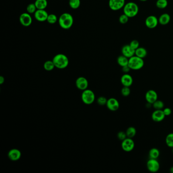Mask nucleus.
I'll list each match as a JSON object with an SVG mask.
<instances>
[{
    "label": "nucleus",
    "mask_w": 173,
    "mask_h": 173,
    "mask_svg": "<svg viewBox=\"0 0 173 173\" xmlns=\"http://www.w3.org/2000/svg\"><path fill=\"white\" fill-rule=\"evenodd\" d=\"M170 15L167 13H163L159 16L158 22L162 25H167L170 21Z\"/></svg>",
    "instance_id": "6ab92c4d"
},
{
    "label": "nucleus",
    "mask_w": 173,
    "mask_h": 173,
    "mask_svg": "<svg viewBox=\"0 0 173 173\" xmlns=\"http://www.w3.org/2000/svg\"><path fill=\"white\" fill-rule=\"evenodd\" d=\"M166 143L170 148L173 147V133H170L166 138Z\"/></svg>",
    "instance_id": "cd10ccee"
},
{
    "label": "nucleus",
    "mask_w": 173,
    "mask_h": 173,
    "mask_svg": "<svg viewBox=\"0 0 173 173\" xmlns=\"http://www.w3.org/2000/svg\"><path fill=\"white\" fill-rule=\"evenodd\" d=\"M106 106L109 110L111 111H116L119 108L120 104L117 99L111 97L107 100Z\"/></svg>",
    "instance_id": "f8f14e48"
},
{
    "label": "nucleus",
    "mask_w": 173,
    "mask_h": 173,
    "mask_svg": "<svg viewBox=\"0 0 173 173\" xmlns=\"http://www.w3.org/2000/svg\"><path fill=\"white\" fill-rule=\"evenodd\" d=\"M158 18L154 15L149 16L147 17L145 20V25L149 28H155L158 26Z\"/></svg>",
    "instance_id": "ddd939ff"
},
{
    "label": "nucleus",
    "mask_w": 173,
    "mask_h": 173,
    "mask_svg": "<svg viewBox=\"0 0 173 173\" xmlns=\"http://www.w3.org/2000/svg\"><path fill=\"white\" fill-rule=\"evenodd\" d=\"M146 166L149 172L156 173L160 169V164L157 159L149 158L146 163Z\"/></svg>",
    "instance_id": "423d86ee"
},
{
    "label": "nucleus",
    "mask_w": 173,
    "mask_h": 173,
    "mask_svg": "<svg viewBox=\"0 0 173 173\" xmlns=\"http://www.w3.org/2000/svg\"><path fill=\"white\" fill-rule=\"evenodd\" d=\"M128 66L131 70H139L143 67L144 62L143 58L135 55L129 58Z\"/></svg>",
    "instance_id": "20e7f679"
},
{
    "label": "nucleus",
    "mask_w": 173,
    "mask_h": 173,
    "mask_svg": "<svg viewBox=\"0 0 173 173\" xmlns=\"http://www.w3.org/2000/svg\"><path fill=\"white\" fill-rule=\"evenodd\" d=\"M131 70V68H130V67L128 66V65L122 67V71L125 74L128 73Z\"/></svg>",
    "instance_id": "4c0bfd02"
},
{
    "label": "nucleus",
    "mask_w": 173,
    "mask_h": 173,
    "mask_svg": "<svg viewBox=\"0 0 173 173\" xmlns=\"http://www.w3.org/2000/svg\"><path fill=\"white\" fill-rule=\"evenodd\" d=\"M52 61L55 65V68L64 69L68 66L69 59L68 57L63 54H59L54 56Z\"/></svg>",
    "instance_id": "f03ea898"
},
{
    "label": "nucleus",
    "mask_w": 173,
    "mask_h": 173,
    "mask_svg": "<svg viewBox=\"0 0 173 173\" xmlns=\"http://www.w3.org/2000/svg\"><path fill=\"white\" fill-rule=\"evenodd\" d=\"M136 134V130L135 128L133 127H130L128 128L126 131V134H127L128 138H132L135 136Z\"/></svg>",
    "instance_id": "393cba45"
},
{
    "label": "nucleus",
    "mask_w": 173,
    "mask_h": 173,
    "mask_svg": "<svg viewBox=\"0 0 173 173\" xmlns=\"http://www.w3.org/2000/svg\"><path fill=\"white\" fill-rule=\"evenodd\" d=\"M35 19L39 22H44L47 21L48 17V13L45 9H37L34 13Z\"/></svg>",
    "instance_id": "9b49d317"
},
{
    "label": "nucleus",
    "mask_w": 173,
    "mask_h": 173,
    "mask_svg": "<svg viewBox=\"0 0 173 173\" xmlns=\"http://www.w3.org/2000/svg\"><path fill=\"white\" fill-rule=\"evenodd\" d=\"M153 107L155 110H162L165 107V104L161 100H156L152 104Z\"/></svg>",
    "instance_id": "a878e982"
},
{
    "label": "nucleus",
    "mask_w": 173,
    "mask_h": 173,
    "mask_svg": "<svg viewBox=\"0 0 173 173\" xmlns=\"http://www.w3.org/2000/svg\"><path fill=\"white\" fill-rule=\"evenodd\" d=\"M121 52L123 55L128 58L135 55V50L132 48L130 45H125L123 46Z\"/></svg>",
    "instance_id": "f3484780"
},
{
    "label": "nucleus",
    "mask_w": 173,
    "mask_h": 173,
    "mask_svg": "<svg viewBox=\"0 0 173 173\" xmlns=\"http://www.w3.org/2000/svg\"><path fill=\"white\" fill-rule=\"evenodd\" d=\"M37 8L35 3H31L27 6V11L29 14H34L37 11Z\"/></svg>",
    "instance_id": "c756f323"
},
{
    "label": "nucleus",
    "mask_w": 173,
    "mask_h": 173,
    "mask_svg": "<svg viewBox=\"0 0 173 173\" xmlns=\"http://www.w3.org/2000/svg\"><path fill=\"white\" fill-rule=\"evenodd\" d=\"M167 5L168 2L167 0H158L156 3V7L161 9L166 8L167 7Z\"/></svg>",
    "instance_id": "c85d7f7f"
},
{
    "label": "nucleus",
    "mask_w": 173,
    "mask_h": 173,
    "mask_svg": "<svg viewBox=\"0 0 173 173\" xmlns=\"http://www.w3.org/2000/svg\"><path fill=\"white\" fill-rule=\"evenodd\" d=\"M170 171L171 173H173V167H171L170 169Z\"/></svg>",
    "instance_id": "ea45409f"
},
{
    "label": "nucleus",
    "mask_w": 173,
    "mask_h": 173,
    "mask_svg": "<svg viewBox=\"0 0 173 173\" xmlns=\"http://www.w3.org/2000/svg\"><path fill=\"white\" fill-rule=\"evenodd\" d=\"M58 19L56 15L54 14H48L47 21L50 24H54L58 21Z\"/></svg>",
    "instance_id": "7c9ffc66"
},
{
    "label": "nucleus",
    "mask_w": 173,
    "mask_h": 173,
    "mask_svg": "<svg viewBox=\"0 0 173 173\" xmlns=\"http://www.w3.org/2000/svg\"><path fill=\"white\" fill-rule=\"evenodd\" d=\"M5 82V78L3 76L0 77V84H3V83Z\"/></svg>",
    "instance_id": "58836bf2"
},
{
    "label": "nucleus",
    "mask_w": 173,
    "mask_h": 173,
    "mask_svg": "<svg viewBox=\"0 0 173 173\" xmlns=\"http://www.w3.org/2000/svg\"><path fill=\"white\" fill-rule=\"evenodd\" d=\"M140 1H141L142 2H145V1H147V0H140Z\"/></svg>",
    "instance_id": "a19ab883"
},
{
    "label": "nucleus",
    "mask_w": 173,
    "mask_h": 173,
    "mask_svg": "<svg viewBox=\"0 0 173 173\" xmlns=\"http://www.w3.org/2000/svg\"><path fill=\"white\" fill-rule=\"evenodd\" d=\"M128 19H129V17L124 13L120 16L119 18V21L121 24H127L128 22Z\"/></svg>",
    "instance_id": "473e14b6"
},
{
    "label": "nucleus",
    "mask_w": 173,
    "mask_h": 173,
    "mask_svg": "<svg viewBox=\"0 0 173 173\" xmlns=\"http://www.w3.org/2000/svg\"><path fill=\"white\" fill-rule=\"evenodd\" d=\"M121 94L123 97H128L131 93V89H130V87L123 86L121 89Z\"/></svg>",
    "instance_id": "2f4dec72"
},
{
    "label": "nucleus",
    "mask_w": 173,
    "mask_h": 173,
    "mask_svg": "<svg viewBox=\"0 0 173 173\" xmlns=\"http://www.w3.org/2000/svg\"><path fill=\"white\" fill-rule=\"evenodd\" d=\"M120 81L123 86L130 87L133 83V78L131 75L124 74L121 76Z\"/></svg>",
    "instance_id": "a211bd4d"
},
{
    "label": "nucleus",
    "mask_w": 173,
    "mask_h": 173,
    "mask_svg": "<svg viewBox=\"0 0 173 173\" xmlns=\"http://www.w3.org/2000/svg\"><path fill=\"white\" fill-rule=\"evenodd\" d=\"M75 84L78 89L83 91L87 89L89 87V81L86 78L79 77L76 79Z\"/></svg>",
    "instance_id": "9d476101"
},
{
    "label": "nucleus",
    "mask_w": 173,
    "mask_h": 173,
    "mask_svg": "<svg viewBox=\"0 0 173 173\" xmlns=\"http://www.w3.org/2000/svg\"><path fill=\"white\" fill-rule=\"evenodd\" d=\"M139 45L140 44L139 41H137L136 40H134L131 41L130 44V45L131 46V47L133 48L135 50L137 48L139 47Z\"/></svg>",
    "instance_id": "c9c22d12"
},
{
    "label": "nucleus",
    "mask_w": 173,
    "mask_h": 173,
    "mask_svg": "<svg viewBox=\"0 0 173 173\" xmlns=\"http://www.w3.org/2000/svg\"><path fill=\"white\" fill-rule=\"evenodd\" d=\"M34 3L37 9H45L48 5L47 0H36Z\"/></svg>",
    "instance_id": "412c9836"
},
{
    "label": "nucleus",
    "mask_w": 173,
    "mask_h": 173,
    "mask_svg": "<svg viewBox=\"0 0 173 173\" xmlns=\"http://www.w3.org/2000/svg\"><path fill=\"white\" fill-rule=\"evenodd\" d=\"M162 110L166 116H169L172 113V110L170 108H165Z\"/></svg>",
    "instance_id": "e433bc0d"
},
{
    "label": "nucleus",
    "mask_w": 173,
    "mask_h": 173,
    "mask_svg": "<svg viewBox=\"0 0 173 173\" xmlns=\"http://www.w3.org/2000/svg\"><path fill=\"white\" fill-rule=\"evenodd\" d=\"M58 22L62 28L64 30H69L73 25V17L69 13H63L59 16Z\"/></svg>",
    "instance_id": "f257e3e1"
},
{
    "label": "nucleus",
    "mask_w": 173,
    "mask_h": 173,
    "mask_svg": "<svg viewBox=\"0 0 173 173\" xmlns=\"http://www.w3.org/2000/svg\"><path fill=\"white\" fill-rule=\"evenodd\" d=\"M107 100H108L105 97L101 96L100 97H98L97 100V103L100 106L106 105Z\"/></svg>",
    "instance_id": "72a5a7b5"
},
{
    "label": "nucleus",
    "mask_w": 173,
    "mask_h": 173,
    "mask_svg": "<svg viewBox=\"0 0 173 173\" xmlns=\"http://www.w3.org/2000/svg\"><path fill=\"white\" fill-rule=\"evenodd\" d=\"M125 0H109V6L113 11H118L123 8Z\"/></svg>",
    "instance_id": "6e6552de"
},
{
    "label": "nucleus",
    "mask_w": 173,
    "mask_h": 173,
    "mask_svg": "<svg viewBox=\"0 0 173 173\" xmlns=\"http://www.w3.org/2000/svg\"><path fill=\"white\" fill-rule=\"evenodd\" d=\"M128 60H129V58H127L126 56L123 55H120V56H118V58H117V63L120 66L123 67L126 66L128 65Z\"/></svg>",
    "instance_id": "aec40b11"
},
{
    "label": "nucleus",
    "mask_w": 173,
    "mask_h": 173,
    "mask_svg": "<svg viewBox=\"0 0 173 173\" xmlns=\"http://www.w3.org/2000/svg\"><path fill=\"white\" fill-rule=\"evenodd\" d=\"M145 99L147 102L152 104L158 100V94L155 90L150 89L146 92L145 94Z\"/></svg>",
    "instance_id": "4468645a"
},
{
    "label": "nucleus",
    "mask_w": 173,
    "mask_h": 173,
    "mask_svg": "<svg viewBox=\"0 0 173 173\" xmlns=\"http://www.w3.org/2000/svg\"><path fill=\"white\" fill-rule=\"evenodd\" d=\"M117 138L120 141H123L124 140L127 138L126 132H124L123 131H120L119 132H118L117 134Z\"/></svg>",
    "instance_id": "f704fd0d"
},
{
    "label": "nucleus",
    "mask_w": 173,
    "mask_h": 173,
    "mask_svg": "<svg viewBox=\"0 0 173 173\" xmlns=\"http://www.w3.org/2000/svg\"><path fill=\"white\" fill-rule=\"evenodd\" d=\"M166 117L162 110H155L152 113L151 118L155 122L159 123L164 120Z\"/></svg>",
    "instance_id": "dca6fc26"
},
{
    "label": "nucleus",
    "mask_w": 173,
    "mask_h": 173,
    "mask_svg": "<svg viewBox=\"0 0 173 173\" xmlns=\"http://www.w3.org/2000/svg\"><path fill=\"white\" fill-rule=\"evenodd\" d=\"M69 4L71 8L77 9L80 6V0H69Z\"/></svg>",
    "instance_id": "bb28decb"
},
{
    "label": "nucleus",
    "mask_w": 173,
    "mask_h": 173,
    "mask_svg": "<svg viewBox=\"0 0 173 173\" xmlns=\"http://www.w3.org/2000/svg\"><path fill=\"white\" fill-rule=\"evenodd\" d=\"M123 12L129 18L135 17L139 12V7L136 3L128 2L123 7Z\"/></svg>",
    "instance_id": "7ed1b4c3"
},
{
    "label": "nucleus",
    "mask_w": 173,
    "mask_h": 173,
    "mask_svg": "<svg viewBox=\"0 0 173 173\" xmlns=\"http://www.w3.org/2000/svg\"><path fill=\"white\" fill-rule=\"evenodd\" d=\"M44 69L47 71L53 70L55 68V65L52 61H47L44 63L43 65Z\"/></svg>",
    "instance_id": "b1692460"
},
{
    "label": "nucleus",
    "mask_w": 173,
    "mask_h": 173,
    "mask_svg": "<svg viewBox=\"0 0 173 173\" xmlns=\"http://www.w3.org/2000/svg\"><path fill=\"white\" fill-rule=\"evenodd\" d=\"M160 155V152L158 148H152L149 150V158L158 159Z\"/></svg>",
    "instance_id": "5701e85b"
},
{
    "label": "nucleus",
    "mask_w": 173,
    "mask_h": 173,
    "mask_svg": "<svg viewBox=\"0 0 173 173\" xmlns=\"http://www.w3.org/2000/svg\"><path fill=\"white\" fill-rule=\"evenodd\" d=\"M96 96L93 90L86 89L83 90L81 94L82 101L85 104L91 105L94 102Z\"/></svg>",
    "instance_id": "39448f33"
},
{
    "label": "nucleus",
    "mask_w": 173,
    "mask_h": 173,
    "mask_svg": "<svg viewBox=\"0 0 173 173\" xmlns=\"http://www.w3.org/2000/svg\"><path fill=\"white\" fill-rule=\"evenodd\" d=\"M19 22L24 27H28L32 24V17L31 14L28 12L23 13L19 16Z\"/></svg>",
    "instance_id": "1a4fd4ad"
},
{
    "label": "nucleus",
    "mask_w": 173,
    "mask_h": 173,
    "mask_svg": "<svg viewBox=\"0 0 173 173\" xmlns=\"http://www.w3.org/2000/svg\"><path fill=\"white\" fill-rule=\"evenodd\" d=\"M172 152H173V148H172Z\"/></svg>",
    "instance_id": "79ce46f5"
},
{
    "label": "nucleus",
    "mask_w": 173,
    "mask_h": 173,
    "mask_svg": "<svg viewBox=\"0 0 173 173\" xmlns=\"http://www.w3.org/2000/svg\"><path fill=\"white\" fill-rule=\"evenodd\" d=\"M21 156V151L16 148L11 149L8 153V157L12 161H19Z\"/></svg>",
    "instance_id": "2eb2a0df"
},
{
    "label": "nucleus",
    "mask_w": 173,
    "mask_h": 173,
    "mask_svg": "<svg viewBox=\"0 0 173 173\" xmlns=\"http://www.w3.org/2000/svg\"><path fill=\"white\" fill-rule=\"evenodd\" d=\"M147 55V51L143 47H139L135 50V55L143 59Z\"/></svg>",
    "instance_id": "4be33fe9"
},
{
    "label": "nucleus",
    "mask_w": 173,
    "mask_h": 173,
    "mask_svg": "<svg viewBox=\"0 0 173 173\" xmlns=\"http://www.w3.org/2000/svg\"><path fill=\"white\" fill-rule=\"evenodd\" d=\"M135 142L132 138L127 137L121 143V148L125 152H131L134 149Z\"/></svg>",
    "instance_id": "0eeeda50"
}]
</instances>
